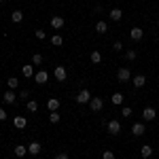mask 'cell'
<instances>
[{
	"label": "cell",
	"mask_w": 159,
	"mask_h": 159,
	"mask_svg": "<svg viewBox=\"0 0 159 159\" xmlns=\"http://www.w3.org/2000/svg\"><path fill=\"white\" fill-rule=\"evenodd\" d=\"M91 98H93V96H91L89 89H81V91L76 93V102H79V104H89V100H91Z\"/></svg>",
	"instance_id": "cell-1"
},
{
	"label": "cell",
	"mask_w": 159,
	"mask_h": 159,
	"mask_svg": "<svg viewBox=\"0 0 159 159\" xmlns=\"http://www.w3.org/2000/svg\"><path fill=\"white\" fill-rule=\"evenodd\" d=\"M106 127H108V134L110 136H119V134H121V123L117 121V119H110Z\"/></svg>",
	"instance_id": "cell-2"
},
{
	"label": "cell",
	"mask_w": 159,
	"mask_h": 159,
	"mask_svg": "<svg viewBox=\"0 0 159 159\" xmlns=\"http://www.w3.org/2000/svg\"><path fill=\"white\" fill-rule=\"evenodd\" d=\"M117 79H119L121 83L132 81V72H129V68H119V70H117Z\"/></svg>",
	"instance_id": "cell-3"
},
{
	"label": "cell",
	"mask_w": 159,
	"mask_h": 159,
	"mask_svg": "<svg viewBox=\"0 0 159 159\" xmlns=\"http://www.w3.org/2000/svg\"><path fill=\"white\" fill-rule=\"evenodd\" d=\"M89 106H91L93 112H100V110L104 108V100H102V98H91V100H89Z\"/></svg>",
	"instance_id": "cell-4"
},
{
	"label": "cell",
	"mask_w": 159,
	"mask_h": 159,
	"mask_svg": "<svg viewBox=\"0 0 159 159\" xmlns=\"http://www.w3.org/2000/svg\"><path fill=\"white\" fill-rule=\"evenodd\" d=\"M132 85H134L136 89L144 87L147 85V76H144V74H136V76H132Z\"/></svg>",
	"instance_id": "cell-5"
},
{
	"label": "cell",
	"mask_w": 159,
	"mask_h": 159,
	"mask_svg": "<svg viewBox=\"0 0 159 159\" xmlns=\"http://www.w3.org/2000/svg\"><path fill=\"white\" fill-rule=\"evenodd\" d=\"M155 117H157V112H155L153 106H147V108L142 110V119L144 121H155Z\"/></svg>",
	"instance_id": "cell-6"
},
{
	"label": "cell",
	"mask_w": 159,
	"mask_h": 159,
	"mask_svg": "<svg viewBox=\"0 0 159 159\" xmlns=\"http://www.w3.org/2000/svg\"><path fill=\"white\" fill-rule=\"evenodd\" d=\"M132 134H134V136H144V134H147L144 123H134V125H132Z\"/></svg>",
	"instance_id": "cell-7"
},
{
	"label": "cell",
	"mask_w": 159,
	"mask_h": 159,
	"mask_svg": "<svg viewBox=\"0 0 159 159\" xmlns=\"http://www.w3.org/2000/svg\"><path fill=\"white\" fill-rule=\"evenodd\" d=\"M64 17H60V15H55V17H51V28L53 30H60V28H64Z\"/></svg>",
	"instance_id": "cell-8"
},
{
	"label": "cell",
	"mask_w": 159,
	"mask_h": 159,
	"mask_svg": "<svg viewBox=\"0 0 159 159\" xmlns=\"http://www.w3.org/2000/svg\"><path fill=\"white\" fill-rule=\"evenodd\" d=\"M129 36H132V40H142V36H144V32H142V28H132L129 30Z\"/></svg>",
	"instance_id": "cell-9"
},
{
	"label": "cell",
	"mask_w": 159,
	"mask_h": 159,
	"mask_svg": "<svg viewBox=\"0 0 159 159\" xmlns=\"http://www.w3.org/2000/svg\"><path fill=\"white\" fill-rule=\"evenodd\" d=\"M13 125H15L17 129H24L25 125H28V119H25V117H21V115H17V117L13 119Z\"/></svg>",
	"instance_id": "cell-10"
},
{
	"label": "cell",
	"mask_w": 159,
	"mask_h": 159,
	"mask_svg": "<svg viewBox=\"0 0 159 159\" xmlns=\"http://www.w3.org/2000/svg\"><path fill=\"white\" fill-rule=\"evenodd\" d=\"M47 79H49V74L45 72V70H40V72L34 74V81H36L38 85H45V83H47Z\"/></svg>",
	"instance_id": "cell-11"
},
{
	"label": "cell",
	"mask_w": 159,
	"mask_h": 159,
	"mask_svg": "<svg viewBox=\"0 0 159 159\" xmlns=\"http://www.w3.org/2000/svg\"><path fill=\"white\" fill-rule=\"evenodd\" d=\"M108 17L112 19V21H121V19H123V11H121V9H110Z\"/></svg>",
	"instance_id": "cell-12"
},
{
	"label": "cell",
	"mask_w": 159,
	"mask_h": 159,
	"mask_svg": "<svg viewBox=\"0 0 159 159\" xmlns=\"http://www.w3.org/2000/svg\"><path fill=\"white\" fill-rule=\"evenodd\" d=\"M40 151H43V148H40V144H38L36 140H34V142H30V147H28V153H30V155H34V157H36V155H40Z\"/></svg>",
	"instance_id": "cell-13"
},
{
	"label": "cell",
	"mask_w": 159,
	"mask_h": 159,
	"mask_svg": "<svg viewBox=\"0 0 159 159\" xmlns=\"http://www.w3.org/2000/svg\"><path fill=\"white\" fill-rule=\"evenodd\" d=\"M2 100H4L7 104H15V102H17V96L13 93V89H9V91H4V96H2Z\"/></svg>",
	"instance_id": "cell-14"
},
{
	"label": "cell",
	"mask_w": 159,
	"mask_h": 159,
	"mask_svg": "<svg viewBox=\"0 0 159 159\" xmlns=\"http://www.w3.org/2000/svg\"><path fill=\"white\" fill-rule=\"evenodd\" d=\"M53 74H55V79H57L60 83H61V81H66V68H64V66H57Z\"/></svg>",
	"instance_id": "cell-15"
},
{
	"label": "cell",
	"mask_w": 159,
	"mask_h": 159,
	"mask_svg": "<svg viewBox=\"0 0 159 159\" xmlns=\"http://www.w3.org/2000/svg\"><path fill=\"white\" fill-rule=\"evenodd\" d=\"M21 72H24V76L32 79V76H34V66H32V64H25L24 68H21Z\"/></svg>",
	"instance_id": "cell-16"
},
{
	"label": "cell",
	"mask_w": 159,
	"mask_h": 159,
	"mask_svg": "<svg viewBox=\"0 0 159 159\" xmlns=\"http://www.w3.org/2000/svg\"><path fill=\"white\" fill-rule=\"evenodd\" d=\"M13 153H15V157H25V153H28V147H24V144H17Z\"/></svg>",
	"instance_id": "cell-17"
},
{
	"label": "cell",
	"mask_w": 159,
	"mask_h": 159,
	"mask_svg": "<svg viewBox=\"0 0 159 159\" xmlns=\"http://www.w3.org/2000/svg\"><path fill=\"white\" fill-rule=\"evenodd\" d=\"M96 32H98V34H106V32H108V24H106V21H98V24H96Z\"/></svg>",
	"instance_id": "cell-18"
},
{
	"label": "cell",
	"mask_w": 159,
	"mask_h": 159,
	"mask_svg": "<svg viewBox=\"0 0 159 159\" xmlns=\"http://www.w3.org/2000/svg\"><path fill=\"white\" fill-rule=\"evenodd\" d=\"M47 108H49L51 112H53V110H57V108H60V100H57V98H49V102H47Z\"/></svg>",
	"instance_id": "cell-19"
},
{
	"label": "cell",
	"mask_w": 159,
	"mask_h": 159,
	"mask_svg": "<svg viewBox=\"0 0 159 159\" xmlns=\"http://www.w3.org/2000/svg\"><path fill=\"white\" fill-rule=\"evenodd\" d=\"M11 19L15 21V24H21V21H24V13H21V11H13L11 13Z\"/></svg>",
	"instance_id": "cell-20"
},
{
	"label": "cell",
	"mask_w": 159,
	"mask_h": 159,
	"mask_svg": "<svg viewBox=\"0 0 159 159\" xmlns=\"http://www.w3.org/2000/svg\"><path fill=\"white\" fill-rule=\"evenodd\" d=\"M140 153H142V159H148L151 155H153V147H148V144H144V147L140 148Z\"/></svg>",
	"instance_id": "cell-21"
},
{
	"label": "cell",
	"mask_w": 159,
	"mask_h": 159,
	"mask_svg": "<svg viewBox=\"0 0 159 159\" xmlns=\"http://www.w3.org/2000/svg\"><path fill=\"white\" fill-rule=\"evenodd\" d=\"M123 98H125V96H123L121 91H117V93H112V104H117V106H119V104H123Z\"/></svg>",
	"instance_id": "cell-22"
},
{
	"label": "cell",
	"mask_w": 159,
	"mask_h": 159,
	"mask_svg": "<svg viewBox=\"0 0 159 159\" xmlns=\"http://www.w3.org/2000/svg\"><path fill=\"white\" fill-rule=\"evenodd\" d=\"M136 57H138V51H136V49H127V51H125V60H127V61H134Z\"/></svg>",
	"instance_id": "cell-23"
},
{
	"label": "cell",
	"mask_w": 159,
	"mask_h": 159,
	"mask_svg": "<svg viewBox=\"0 0 159 159\" xmlns=\"http://www.w3.org/2000/svg\"><path fill=\"white\" fill-rule=\"evenodd\" d=\"M51 45H55V47H61L64 45V38L60 34H55V36H51Z\"/></svg>",
	"instance_id": "cell-24"
},
{
	"label": "cell",
	"mask_w": 159,
	"mask_h": 159,
	"mask_svg": "<svg viewBox=\"0 0 159 159\" xmlns=\"http://www.w3.org/2000/svg\"><path fill=\"white\" fill-rule=\"evenodd\" d=\"M91 61H93V64H100V61H102V53H100V51H91Z\"/></svg>",
	"instance_id": "cell-25"
},
{
	"label": "cell",
	"mask_w": 159,
	"mask_h": 159,
	"mask_svg": "<svg viewBox=\"0 0 159 159\" xmlns=\"http://www.w3.org/2000/svg\"><path fill=\"white\" fill-rule=\"evenodd\" d=\"M40 64H43V55L40 53H34L32 55V66H40Z\"/></svg>",
	"instance_id": "cell-26"
},
{
	"label": "cell",
	"mask_w": 159,
	"mask_h": 159,
	"mask_svg": "<svg viewBox=\"0 0 159 159\" xmlns=\"http://www.w3.org/2000/svg\"><path fill=\"white\" fill-rule=\"evenodd\" d=\"M49 121H51V123H60V115H57V110L49 112Z\"/></svg>",
	"instance_id": "cell-27"
},
{
	"label": "cell",
	"mask_w": 159,
	"mask_h": 159,
	"mask_svg": "<svg viewBox=\"0 0 159 159\" xmlns=\"http://www.w3.org/2000/svg\"><path fill=\"white\" fill-rule=\"evenodd\" d=\"M132 112H134V110H132V106H123V110H121V115L125 117V119H127V117H132Z\"/></svg>",
	"instance_id": "cell-28"
},
{
	"label": "cell",
	"mask_w": 159,
	"mask_h": 159,
	"mask_svg": "<svg viewBox=\"0 0 159 159\" xmlns=\"http://www.w3.org/2000/svg\"><path fill=\"white\" fill-rule=\"evenodd\" d=\"M28 110H30V112H36V110H38V104L34 102V100H30V102H28Z\"/></svg>",
	"instance_id": "cell-29"
},
{
	"label": "cell",
	"mask_w": 159,
	"mask_h": 159,
	"mask_svg": "<svg viewBox=\"0 0 159 159\" xmlns=\"http://www.w3.org/2000/svg\"><path fill=\"white\" fill-rule=\"evenodd\" d=\"M9 87H11V89H17V87H19V81H17L15 76H11V79H9Z\"/></svg>",
	"instance_id": "cell-30"
},
{
	"label": "cell",
	"mask_w": 159,
	"mask_h": 159,
	"mask_svg": "<svg viewBox=\"0 0 159 159\" xmlns=\"http://www.w3.org/2000/svg\"><path fill=\"white\" fill-rule=\"evenodd\" d=\"M34 36H36L38 40H45V38H47V34H45V30H36V32H34Z\"/></svg>",
	"instance_id": "cell-31"
},
{
	"label": "cell",
	"mask_w": 159,
	"mask_h": 159,
	"mask_svg": "<svg viewBox=\"0 0 159 159\" xmlns=\"http://www.w3.org/2000/svg\"><path fill=\"white\" fill-rule=\"evenodd\" d=\"M112 49L115 51H123V43L121 40H115V43H112Z\"/></svg>",
	"instance_id": "cell-32"
},
{
	"label": "cell",
	"mask_w": 159,
	"mask_h": 159,
	"mask_svg": "<svg viewBox=\"0 0 159 159\" xmlns=\"http://www.w3.org/2000/svg\"><path fill=\"white\" fill-rule=\"evenodd\" d=\"M102 159H115V153L112 151H104L102 153Z\"/></svg>",
	"instance_id": "cell-33"
},
{
	"label": "cell",
	"mask_w": 159,
	"mask_h": 159,
	"mask_svg": "<svg viewBox=\"0 0 159 159\" xmlns=\"http://www.w3.org/2000/svg\"><path fill=\"white\" fill-rule=\"evenodd\" d=\"M0 121H7V110L0 108Z\"/></svg>",
	"instance_id": "cell-34"
},
{
	"label": "cell",
	"mask_w": 159,
	"mask_h": 159,
	"mask_svg": "<svg viewBox=\"0 0 159 159\" xmlns=\"http://www.w3.org/2000/svg\"><path fill=\"white\" fill-rule=\"evenodd\" d=\"M55 159H70V157H68V153H57Z\"/></svg>",
	"instance_id": "cell-35"
},
{
	"label": "cell",
	"mask_w": 159,
	"mask_h": 159,
	"mask_svg": "<svg viewBox=\"0 0 159 159\" xmlns=\"http://www.w3.org/2000/svg\"><path fill=\"white\" fill-rule=\"evenodd\" d=\"M28 96H30V91H28V89H21V91H19V98H28Z\"/></svg>",
	"instance_id": "cell-36"
},
{
	"label": "cell",
	"mask_w": 159,
	"mask_h": 159,
	"mask_svg": "<svg viewBox=\"0 0 159 159\" xmlns=\"http://www.w3.org/2000/svg\"><path fill=\"white\" fill-rule=\"evenodd\" d=\"M2 2H7V0H0V4H2Z\"/></svg>",
	"instance_id": "cell-37"
},
{
	"label": "cell",
	"mask_w": 159,
	"mask_h": 159,
	"mask_svg": "<svg viewBox=\"0 0 159 159\" xmlns=\"http://www.w3.org/2000/svg\"><path fill=\"white\" fill-rule=\"evenodd\" d=\"M157 24H159V19H157Z\"/></svg>",
	"instance_id": "cell-38"
}]
</instances>
